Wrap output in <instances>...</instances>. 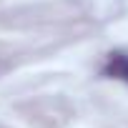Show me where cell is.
I'll return each mask as SVG.
<instances>
[{"label":"cell","instance_id":"obj_1","mask_svg":"<svg viewBox=\"0 0 128 128\" xmlns=\"http://www.w3.org/2000/svg\"><path fill=\"white\" fill-rule=\"evenodd\" d=\"M103 76L128 83V53H110L103 63Z\"/></svg>","mask_w":128,"mask_h":128}]
</instances>
